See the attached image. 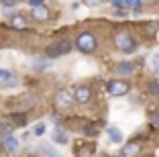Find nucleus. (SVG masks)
<instances>
[{"label":"nucleus","instance_id":"1","mask_svg":"<svg viewBox=\"0 0 159 157\" xmlns=\"http://www.w3.org/2000/svg\"><path fill=\"white\" fill-rule=\"evenodd\" d=\"M114 45H116V49L122 51V53H133V51L137 49L135 39H133L129 33H118L116 37H114Z\"/></svg>","mask_w":159,"mask_h":157},{"label":"nucleus","instance_id":"2","mask_svg":"<svg viewBox=\"0 0 159 157\" xmlns=\"http://www.w3.org/2000/svg\"><path fill=\"white\" fill-rule=\"evenodd\" d=\"M71 51V43L67 41V39H61V41L57 43H51V45L47 47V57H59V55H67Z\"/></svg>","mask_w":159,"mask_h":157},{"label":"nucleus","instance_id":"3","mask_svg":"<svg viewBox=\"0 0 159 157\" xmlns=\"http://www.w3.org/2000/svg\"><path fill=\"white\" fill-rule=\"evenodd\" d=\"M75 45H78L80 51H84V53H92L96 49V37H94L92 33H82L75 39Z\"/></svg>","mask_w":159,"mask_h":157},{"label":"nucleus","instance_id":"4","mask_svg":"<svg viewBox=\"0 0 159 157\" xmlns=\"http://www.w3.org/2000/svg\"><path fill=\"white\" fill-rule=\"evenodd\" d=\"M106 90H108L110 96H125V94H129L131 86H129L125 80H110V82L106 84Z\"/></svg>","mask_w":159,"mask_h":157},{"label":"nucleus","instance_id":"5","mask_svg":"<svg viewBox=\"0 0 159 157\" xmlns=\"http://www.w3.org/2000/svg\"><path fill=\"white\" fill-rule=\"evenodd\" d=\"M16 82H19V78H16L14 72H10V69H0V84H2V86H6V88H14Z\"/></svg>","mask_w":159,"mask_h":157},{"label":"nucleus","instance_id":"6","mask_svg":"<svg viewBox=\"0 0 159 157\" xmlns=\"http://www.w3.org/2000/svg\"><path fill=\"white\" fill-rule=\"evenodd\" d=\"M71 102H74V96L70 92H66V90H59L55 94V106L57 108H70Z\"/></svg>","mask_w":159,"mask_h":157},{"label":"nucleus","instance_id":"7","mask_svg":"<svg viewBox=\"0 0 159 157\" xmlns=\"http://www.w3.org/2000/svg\"><path fill=\"white\" fill-rule=\"evenodd\" d=\"M74 96H75V102H80V104H86V102H90L92 92H90L88 86H78V88L74 90Z\"/></svg>","mask_w":159,"mask_h":157},{"label":"nucleus","instance_id":"8","mask_svg":"<svg viewBox=\"0 0 159 157\" xmlns=\"http://www.w3.org/2000/svg\"><path fill=\"white\" fill-rule=\"evenodd\" d=\"M141 153V145L137 141H131V143H126L120 151V157H137Z\"/></svg>","mask_w":159,"mask_h":157},{"label":"nucleus","instance_id":"9","mask_svg":"<svg viewBox=\"0 0 159 157\" xmlns=\"http://www.w3.org/2000/svg\"><path fill=\"white\" fill-rule=\"evenodd\" d=\"M112 4H114V8H135V12H139V8H141V0H112Z\"/></svg>","mask_w":159,"mask_h":157},{"label":"nucleus","instance_id":"10","mask_svg":"<svg viewBox=\"0 0 159 157\" xmlns=\"http://www.w3.org/2000/svg\"><path fill=\"white\" fill-rule=\"evenodd\" d=\"M33 19L39 21V23H43V21L49 19V10H47L45 4H39V6H33Z\"/></svg>","mask_w":159,"mask_h":157},{"label":"nucleus","instance_id":"11","mask_svg":"<svg viewBox=\"0 0 159 157\" xmlns=\"http://www.w3.org/2000/svg\"><path fill=\"white\" fill-rule=\"evenodd\" d=\"M53 143H57V145H67L70 143V137H67V133L66 131H61V129H55L53 131Z\"/></svg>","mask_w":159,"mask_h":157},{"label":"nucleus","instance_id":"12","mask_svg":"<svg viewBox=\"0 0 159 157\" xmlns=\"http://www.w3.org/2000/svg\"><path fill=\"white\" fill-rule=\"evenodd\" d=\"M4 147L8 153H16L19 151V139L14 137V135H8V137H4Z\"/></svg>","mask_w":159,"mask_h":157},{"label":"nucleus","instance_id":"13","mask_svg":"<svg viewBox=\"0 0 159 157\" xmlns=\"http://www.w3.org/2000/svg\"><path fill=\"white\" fill-rule=\"evenodd\" d=\"M116 72H118V76H131L135 72V65L131 61H122V63L116 65Z\"/></svg>","mask_w":159,"mask_h":157},{"label":"nucleus","instance_id":"14","mask_svg":"<svg viewBox=\"0 0 159 157\" xmlns=\"http://www.w3.org/2000/svg\"><path fill=\"white\" fill-rule=\"evenodd\" d=\"M106 135H108V139H110L112 143H116V145L122 143V133L116 129V127H108V129H106Z\"/></svg>","mask_w":159,"mask_h":157},{"label":"nucleus","instance_id":"15","mask_svg":"<svg viewBox=\"0 0 159 157\" xmlns=\"http://www.w3.org/2000/svg\"><path fill=\"white\" fill-rule=\"evenodd\" d=\"M10 125L12 127H25L27 125V114L25 112H14V114H10Z\"/></svg>","mask_w":159,"mask_h":157},{"label":"nucleus","instance_id":"16","mask_svg":"<svg viewBox=\"0 0 159 157\" xmlns=\"http://www.w3.org/2000/svg\"><path fill=\"white\" fill-rule=\"evenodd\" d=\"M75 155H78V157H92L94 155V147H90V145H82Z\"/></svg>","mask_w":159,"mask_h":157},{"label":"nucleus","instance_id":"17","mask_svg":"<svg viewBox=\"0 0 159 157\" xmlns=\"http://www.w3.org/2000/svg\"><path fill=\"white\" fill-rule=\"evenodd\" d=\"M8 135H12V125L10 122H0V137L4 139Z\"/></svg>","mask_w":159,"mask_h":157},{"label":"nucleus","instance_id":"18","mask_svg":"<svg viewBox=\"0 0 159 157\" xmlns=\"http://www.w3.org/2000/svg\"><path fill=\"white\" fill-rule=\"evenodd\" d=\"M10 25H12L14 29H25V27H27V21H25V16H20V14H19V16H14V19H12V23H10Z\"/></svg>","mask_w":159,"mask_h":157},{"label":"nucleus","instance_id":"19","mask_svg":"<svg viewBox=\"0 0 159 157\" xmlns=\"http://www.w3.org/2000/svg\"><path fill=\"white\" fill-rule=\"evenodd\" d=\"M41 153L45 157H63V155H59V153H55V149L47 147V145H43V147H41Z\"/></svg>","mask_w":159,"mask_h":157},{"label":"nucleus","instance_id":"20","mask_svg":"<svg viewBox=\"0 0 159 157\" xmlns=\"http://www.w3.org/2000/svg\"><path fill=\"white\" fill-rule=\"evenodd\" d=\"M84 133L88 135V137H96V135H98V127H96V125H88L84 129Z\"/></svg>","mask_w":159,"mask_h":157},{"label":"nucleus","instance_id":"21","mask_svg":"<svg viewBox=\"0 0 159 157\" xmlns=\"http://www.w3.org/2000/svg\"><path fill=\"white\" fill-rule=\"evenodd\" d=\"M43 133H45V125H43V122L35 125V129H33V135H35V137H41Z\"/></svg>","mask_w":159,"mask_h":157},{"label":"nucleus","instance_id":"22","mask_svg":"<svg viewBox=\"0 0 159 157\" xmlns=\"http://www.w3.org/2000/svg\"><path fill=\"white\" fill-rule=\"evenodd\" d=\"M151 67H153V72H155V74H159V53L151 57Z\"/></svg>","mask_w":159,"mask_h":157},{"label":"nucleus","instance_id":"23","mask_svg":"<svg viewBox=\"0 0 159 157\" xmlns=\"http://www.w3.org/2000/svg\"><path fill=\"white\" fill-rule=\"evenodd\" d=\"M149 92L155 94V96H159V82H151L149 84Z\"/></svg>","mask_w":159,"mask_h":157},{"label":"nucleus","instance_id":"24","mask_svg":"<svg viewBox=\"0 0 159 157\" xmlns=\"http://www.w3.org/2000/svg\"><path fill=\"white\" fill-rule=\"evenodd\" d=\"M151 125H153L155 129H159V110L153 112V116H151Z\"/></svg>","mask_w":159,"mask_h":157},{"label":"nucleus","instance_id":"25","mask_svg":"<svg viewBox=\"0 0 159 157\" xmlns=\"http://www.w3.org/2000/svg\"><path fill=\"white\" fill-rule=\"evenodd\" d=\"M0 4L6 6V8H10V6H16V4H19V0H0Z\"/></svg>","mask_w":159,"mask_h":157},{"label":"nucleus","instance_id":"26","mask_svg":"<svg viewBox=\"0 0 159 157\" xmlns=\"http://www.w3.org/2000/svg\"><path fill=\"white\" fill-rule=\"evenodd\" d=\"M33 67L37 69V72H43V69L47 67V61H35V63H33Z\"/></svg>","mask_w":159,"mask_h":157},{"label":"nucleus","instance_id":"27","mask_svg":"<svg viewBox=\"0 0 159 157\" xmlns=\"http://www.w3.org/2000/svg\"><path fill=\"white\" fill-rule=\"evenodd\" d=\"M102 0H84V4H88V6H98Z\"/></svg>","mask_w":159,"mask_h":157},{"label":"nucleus","instance_id":"28","mask_svg":"<svg viewBox=\"0 0 159 157\" xmlns=\"http://www.w3.org/2000/svg\"><path fill=\"white\" fill-rule=\"evenodd\" d=\"M29 4H31V8H33V6H39V4H43V0H29Z\"/></svg>","mask_w":159,"mask_h":157},{"label":"nucleus","instance_id":"29","mask_svg":"<svg viewBox=\"0 0 159 157\" xmlns=\"http://www.w3.org/2000/svg\"><path fill=\"white\" fill-rule=\"evenodd\" d=\"M98 157H108V155H106V153H100V155H98Z\"/></svg>","mask_w":159,"mask_h":157}]
</instances>
